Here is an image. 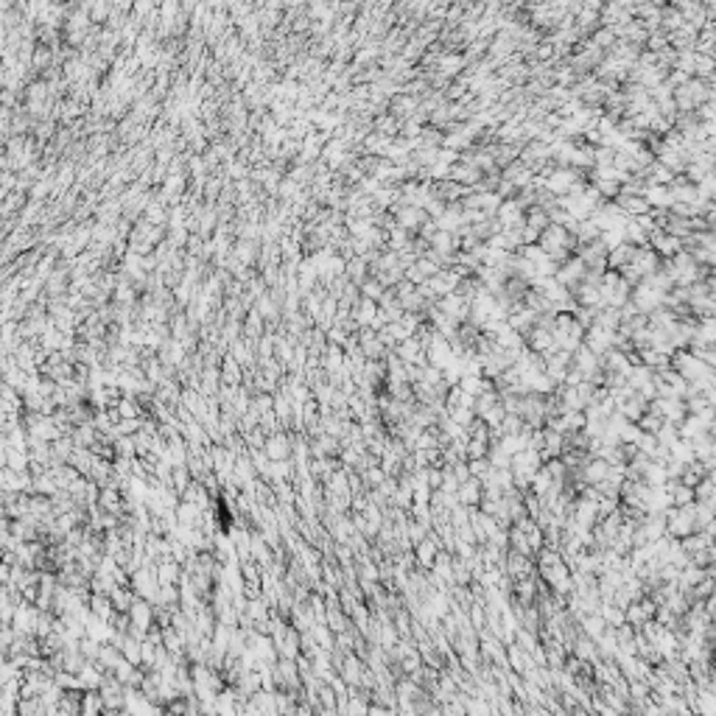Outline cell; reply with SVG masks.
I'll return each instance as SVG.
<instances>
[{
  "label": "cell",
  "mask_w": 716,
  "mask_h": 716,
  "mask_svg": "<svg viewBox=\"0 0 716 716\" xmlns=\"http://www.w3.org/2000/svg\"><path fill=\"white\" fill-rule=\"evenodd\" d=\"M358 347H361V352H364L367 358H384V355L389 352V350L384 347V341L378 339V333L370 330V328L358 330Z\"/></svg>",
  "instance_id": "obj_13"
},
{
  "label": "cell",
  "mask_w": 716,
  "mask_h": 716,
  "mask_svg": "<svg viewBox=\"0 0 716 716\" xmlns=\"http://www.w3.org/2000/svg\"><path fill=\"white\" fill-rule=\"evenodd\" d=\"M655 439H657V445H660V448H672V445L680 439V434H677V426H675V423H666V420H663V423H660V428L655 431Z\"/></svg>",
  "instance_id": "obj_21"
},
{
  "label": "cell",
  "mask_w": 716,
  "mask_h": 716,
  "mask_svg": "<svg viewBox=\"0 0 716 716\" xmlns=\"http://www.w3.org/2000/svg\"><path fill=\"white\" fill-rule=\"evenodd\" d=\"M524 344L537 352V355H546L548 350H554V336L548 328H540V325H532L526 333H524Z\"/></svg>",
  "instance_id": "obj_6"
},
{
  "label": "cell",
  "mask_w": 716,
  "mask_h": 716,
  "mask_svg": "<svg viewBox=\"0 0 716 716\" xmlns=\"http://www.w3.org/2000/svg\"><path fill=\"white\" fill-rule=\"evenodd\" d=\"M448 179H453V182H459V185H465V188H476V182L481 179V171L473 166V163H465V160H456L450 168H448Z\"/></svg>",
  "instance_id": "obj_10"
},
{
  "label": "cell",
  "mask_w": 716,
  "mask_h": 716,
  "mask_svg": "<svg viewBox=\"0 0 716 716\" xmlns=\"http://www.w3.org/2000/svg\"><path fill=\"white\" fill-rule=\"evenodd\" d=\"M582 6H585V9H593V12H599V9L604 6V0H582Z\"/></svg>",
  "instance_id": "obj_27"
},
{
  "label": "cell",
  "mask_w": 716,
  "mask_h": 716,
  "mask_svg": "<svg viewBox=\"0 0 716 716\" xmlns=\"http://www.w3.org/2000/svg\"><path fill=\"white\" fill-rule=\"evenodd\" d=\"M487 459H490V465H493V468H509V459H513V456H509L504 448H498L495 442H490Z\"/></svg>",
  "instance_id": "obj_25"
},
{
  "label": "cell",
  "mask_w": 716,
  "mask_h": 716,
  "mask_svg": "<svg viewBox=\"0 0 716 716\" xmlns=\"http://www.w3.org/2000/svg\"><path fill=\"white\" fill-rule=\"evenodd\" d=\"M666 37H669V45L675 50H694V45H697V28H691L688 23H683L675 31H669Z\"/></svg>",
  "instance_id": "obj_16"
},
{
  "label": "cell",
  "mask_w": 716,
  "mask_h": 716,
  "mask_svg": "<svg viewBox=\"0 0 716 716\" xmlns=\"http://www.w3.org/2000/svg\"><path fill=\"white\" fill-rule=\"evenodd\" d=\"M428 249L445 255V258L453 263V255H456V249H459V235H456V232H448V230H434V232L428 235Z\"/></svg>",
  "instance_id": "obj_7"
},
{
  "label": "cell",
  "mask_w": 716,
  "mask_h": 716,
  "mask_svg": "<svg viewBox=\"0 0 716 716\" xmlns=\"http://www.w3.org/2000/svg\"><path fill=\"white\" fill-rule=\"evenodd\" d=\"M537 243H540V249L548 255V258L559 266L566 258H571L574 255V249H577V238L562 227V224H548L540 235H537Z\"/></svg>",
  "instance_id": "obj_1"
},
{
  "label": "cell",
  "mask_w": 716,
  "mask_h": 716,
  "mask_svg": "<svg viewBox=\"0 0 716 716\" xmlns=\"http://www.w3.org/2000/svg\"><path fill=\"white\" fill-rule=\"evenodd\" d=\"M644 199L649 201V208H657V210H669V208H672L669 185H646Z\"/></svg>",
  "instance_id": "obj_18"
},
{
  "label": "cell",
  "mask_w": 716,
  "mask_h": 716,
  "mask_svg": "<svg viewBox=\"0 0 716 716\" xmlns=\"http://www.w3.org/2000/svg\"><path fill=\"white\" fill-rule=\"evenodd\" d=\"M660 261H663L660 255H657V252H655L649 243H644V246H638V249H635V255H633L630 266H633V269H635V275L644 280L646 275H652V272H657V269H660Z\"/></svg>",
  "instance_id": "obj_5"
},
{
  "label": "cell",
  "mask_w": 716,
  "mask_h": 716,
  "mask_svg": "<svg viewBox=\"0 0 716 716\" xmlns=\"http://www.w3.org/2000/svg\"><path fill=\"white\" fill-rule=\"evenodd\" d=\"M269 456H275V459L286 456V442H283V439H275V442L269 445Z\"/></svg>",
  "instance_id": "obj_26"
},
{
  "label": "cell",
  "mask_w": 716,
  "mask_h": 716,
  "mask_svg": "<svg viewBox=\"0 0 716 716\" xmlns=\"http://www.w3.org/2000/svg\"><path fill=\"white\" fill-rule=\"evenodd\" d=\"M619 322H621L619 308H599V311H596V319H593V325H599L601 330H610V333L619 330Z\"/></svg>",
  "instance_id": "obj_20"
},
{
  "label": "cell",
  "mask_w": 716,
  "mask_h": 716,
  "mask_svg": "<svg viewBox=\"0 0 716 716\" xmlns=\"http://www.w3.org/2000/svg\"><path fill=\"white\" fill-rule=\"evenodd\" d=\"M350 311H352V322H355L358 328H367V325L375 319V314H378V302H375V299H367V297H358Z\"/></svg>",
  "instance_id": "obj_15"
},
{
  "label": "cell",
  "mask_w": 716,
  "mask_h": 716,
  "mask_svg": "<svg viewBox=\"0 0 716 716\" xmlns=\"http://www.w3.org/2000/svg\"><path fill=\"white\" fill-rule=\"evenodd\" d=\"M504 574L515 582V579H524V577L537 574V566H535L532 557H524V554H518V551H509V548H506V554H504Z\"/></svg>",
  "instance_id": "obj_3"
},
{
  "label": "cell",
  "mask_w": 716,
  "mask_h": 716,
  "mask_svg": "<svg viewBox=\"0 0 716 716\" xmlns=\"http://www.w3.org/2000/svg\"><path fill=\"white\" fill-rule=\"evenodd\" d=\"M501 201H504V199H501L495 190H470V193L462 199V208L479 210V213H484V216H495V210H498Z\"/></svg>",
  "instance_id": "obj_4"
},
{
  "label": "cell",
  "mask_w": 716,
  "mask_h": 716,
  "mask_svg": "<svg viewBox=\"0 0 716 716\" xmlns=\"http://www.w3.org/2000/svg\"><path fill=\"white\" fill-rule=\"evenodd\" d=\"M613 201H616V204H619V208H621V210H624L627 216H633V219H635V216H644V213H649V210H652V208H649V201H646L644 196H630V193H619V196H616V199H613Z\"/></svg>",
  "instance_id": "obj_17"
},
{
  "label": "cell",
  "mask_w": 716,
  "mask_h": 716,
  "mask_svg": "<svg viewBox=\"0 0 716 716\" xmlns=\"http://www.w3.org/2000/svg\"><path fill=\"white\" fill-rule=\"evenodd\" d=\"M468 470H470V476H476V479H487V473L493 470V465H490V459L487 456H479V459H468Z\"/></svg>",
  "instance_id": "obj_24"
},
{
  "label": "cell",
  "mask_w": 716,
  "mask_h": 716,
  "mask_svg": "<svg viewBox=\"0 0 716 716\" xmlns=\"http://www.w3.org/2000/svg\"><path fill=\"white\" fill-rule=\"evenodd\" d=\"M607 246L596 238V241H590V243H577V249H574V255L577 258L588 266V269H593V272H604L607 269Z\"/></svg>",
  "instance_id": "obj_2"
},
{
  "label": "cell",
  "mask_w": 716,
  "mask_h": 716,
  "mask_svg": "<svg viewBox=\"0 0 716 716\" xmlns=\"http://www.w3.org/2000/svg\"><path fill=\"white\" fill-rule=\"evenodd\" d=\"M694 65H697V50H677V57H675L677 70H683L686 76H694Z\"/></svg>",
  "instance_id": "obj_23"
},
{
  "label": "cell",
  "mask_w": 716,
  "mask_h": 716,
  "mask_svg": "<svg viewBox=\"0 0 716 716\" xmlns=\"http://www.w3.org/2000/svg\"><path fill=\"white\" fill-rule=\"evenodd\" d=\"M646 243L660 255V258H672V255H677V252L683 249V241L675 238V235H669L666 230H655Z\"/></svg>",
  "instance_id": "obj_8"
},
{
  "label": "cell",
  "mask_w": 716,
  "mask_h": 716,
  "mask_svg": "<svg viewBox=\"0 0 716 716\" xmlns=\"http://www.w3.org/2000/svg\"><path fill=\"white\" fill-rule=\"evenodd\" d=\"M481 493H484V484H481V479H476V476H470L468 481H462L456 487V501L462 504V506H479V501H481Z\"/></svg>",
  "instance_id": "obj_12"
},
{
  "label": "cell",
  "mask_w": 716,
  "mask_h": 716,
  "mask_svg": "<svg viewBox=\"0 0 716 716\" xmlns=\"http://www.w3.org/2000/svg\"><path fill=\"white\" fill-rule=\"evenodd\" d=\"M686 20H683V14H680V9L677 6H660V17H657V31H663V34H669V31H675V28H680Z\"/></svg>",
  "instance_id": "obj_19"
},
{
  "label": "cell",
  "mask_w": 716,
  "mask_h": 716,
  "mask_svg": "<svg viewBox=\"0 0 716 716\" xmlns=\"http://www.w3.org/2000/svg\"><path fill=\"white\" fill-rule=\"evenodd\" d=\"M582 344H585L593 355H601V352H607V350L613 347V333H610V330H601L599 325H590V328H585Z\"/></svg>",
  "instance_id": "obj_11"
},
{
  "label": "cell",
  "mask_w": 716,
  "mask_h": 716,
  "mask_svg": "<svg viewBox=\"0 0 716 716\" xmlns=\"http://www.w3.org/2000/svg\"><path fill=\"white\" fill-rule=\"evenodd\" d=\"M669 456L675 459V462H680V465H688V462H694V450H691V442H688V439H677V442L669 448Z\"/></svg>",
  "instance_id": "obj_22"
},
{
  "label": "cell",
  "mask_w": 716,
  "mask_h": 716,
  "mask_svg": "<svg viewBox=\"0 0 716 716\" xmlns=\"http://www.w3.org/2000/svg\"><path fill=\"white\" fill-rule=\"evenodd\" d=\"M501 177L509 179L515 188H526V185L535 182V171H532L529 166H524L521 160H515V163H509L506 168H501Z\"/></svg>",
  "instance_id": "obj_14"
},
{
  "label": "cell",
  "mask_w": 716,
  "mask_h": 716,
  "mask_svg": "<svg viewBox=\"0 0 716 716\" xmlns=\"http://www.w3.org/2000/svg\"><path fill=\"white\" fill-rule=\"evenodd\" d=\"M524 216H526V210L515 199H504L495 210V219L501 221V227H524Z\"/></svg>",
  "instance_id": "obj_9"
}]
</instances>
